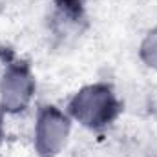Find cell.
I'll return each mask as SVG.
<instances>
[{
	"label": "cell",
	"mask_w": 157,
	"mask_h": 157,
	"mask_svg": "<svg viewBox=\"0 0 157 157\" xmlns=\"http://www.w3.org/2000/svg\"><path fill=\"white\" fill-rule=\"evenodd\" d=\"M70 122L57 108H44L37 122V150L42 157H53L66 143Z\"/></svg>",
	"instance_id": "cell-2"
},
{
	"label": "cell",
	"mask_w": 157,
	"mask_h": 157,
	"mask_svg": "<svg viewBox=\"0 0 157 157\" xmlns=\"http://www.w3.org/2000/svg\"><path fill=\"white\" fill-rule=\"evenodd\" d=\"M141 57L148 66L157 70V29L150 31L148 37L144 39L141 46Z\"/></svg>",
	"instance_id": "cell-4"
},
{
	"label": "cell",
	"mask_w": 157,
	"mask_h": 157,
	"mask_svg": "<svg viewBox=\"0 0 157 157\" xmlns=\"http://www.w3.org/2000/svg\"><path fill=\"white\" fill-rule=\"evenodd\" d=\"M0 135H2V110H0Z\"/></svg>",
	"instance_id": "cell-5"
},
{
	"label": "cell",
	"mask_w": 157,
	"mask_h": 157,
	"mask_svg": "<svg viewBox=\"0 0 157 157\" xmlns=\"http://www.w3.org/2000/svg\"><path fill=\"white\" fill-rule=\"evenodd\" d=\"M70 110L82 124L90 128H101L117 117L119 102L108 86L95 84L78 91L70 104Z\"/></svg>",
	"instance_id": "cell-1"
},
{
	"label": "cell",
	"mask_w": 157,
	"mask_h": 157,
	"mask_svg": "<svg viewBox=\"0 0 157 157\" xmlns=\"http://www.w3.org/2000/svg\"><path fill=\"white\" fill-rule=\"evenodd\" d=\"M33 90H35L33 77L24 64L9 66L2 78V106L7 112L22 110L31 99Z\"/></svg>",
	"instance_id": "cell-3"
}]
</instances>
